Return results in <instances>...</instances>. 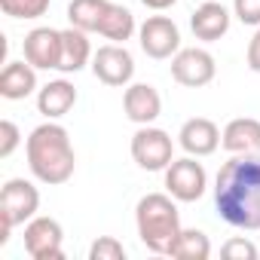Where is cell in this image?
Listing matches in <instances>:
<instances>
[{
	"label": "cell",
	"mask_w": 260,
	"mask_h": 260,
	"mask_svg": "<svg viewBox=\"0 0 260 260\" xmlns=\"http://www.w3.org/2000/svg\"><path fill=\"white\" fill-rule=\"evenodd\" d=\"M95 34H101V37L110 40V43H125V40H132V37L138 34V25H135L132 10H125L122 4L107 0V10H104V16H101V22H98V31H95Z\"/></svg>",
	"instance_id": "cell-19"
},
{
	"label": "cell",
	"mask_w": 260,
	"mask_h": 260,
	"mask_svg": "<svg viewBox=\"0 0 260 260\" xmlns=\"http://www.w3.org/2000/svg\"><path fill=\"white\" fill-rule=\"evenodd\" d=\"M217 64L214 55L202 46H190V49H178L172 55V80L187 86V89H202L214 80Z\"/></svg>",
	"instance_id": "cell-8"
},
{
	"label": "cell",
	"mask_w": 260,
	"mask_h": 260,
	"mask_svg": "<svg viewBox=\"0 0 260 260\" xmlns=\"http://www.w3.org/2000/svg\"><path fill=\"white\" fill-rule=\"evenodd\" d=\"M233 16L242 25L260 28V0H233Z\"/></svg>",
	"instance_id": "cell-26"
},
{
	"label": "cell",
	"mask_w": 260,
	"mask_h": 260,
	"mask_svg": "<svg viewBox=\"0 0 260 260\" xmlns=\"http://www.w3.org/2000/svg\"><path fill=\"white\" fill-rule=\"evenodd\" d=\"M22 52L37 71H58L61 31H55V28H34V31H28L25 43H22Z\"/></svg>",
	"instance_id": "cell-11"
},
{
	"label": "cell",
	"mask_w": 260,
	"mask_h": 260,
	"mask_svg": "<svg viewBox=\"0 0 260 260\" xmlns=\"http://www.w3.org/2000/svg\"><path fill=\"white\" fill-rule=\"evenodd\" d=\"M248 68H251L254 74H260V28L254 31V37H251V43H248Z\"/></svg>",
	"instance_id": "cell-27"
},
{
	"label": "cell",
	"mask_w": 260,
	"mask_h": 260,
	"mask_svg": "<svg viewBox=\"0 0 260 260\" xmlns=\"http://www.w3.org/2000/svg\"><path fill=\"white\" fill-rule=\"evenodd\" d=\"M25 156H28L31 175H34L40 184L58 187V184H68V181L74 178L77 153H74V144H71L68 128L58 125L55 119L40 122L34 132L28 135V141H25Z\"/></svg>",
	"instance_id": "cell-2"
},
{
	"label": "cell",
	"mask_w": 260,
	"mask_h": 260,
	"mask_svg": "<svg viewBox=\"0 0 260 260\" xmlns=\"http://www.w3.org/2000/svg\"><path fill=\"white\" fill-rule=\"evenodd\" d=\"M92 43L86 37V31L80 28H64L61 31V61H58V71L61 74H77L83 71L86 64H92Z\"/></svg>",
	"instance_id": "cell-18"
},
{
	"label": "cell",
	"mask_w": 260,
	"mask_h": 260,
	"mask_svg": "<svg viewBox=\"0 0 260 260\" xmlns=\"http://www.w3.org/2000/svg\"><path fill=\"white\" fill-rule=\"evenodd\" d=\"M166 190L178 202H196V199H202L205 190H208V175H205L202 162H196V156L175 159L166 169Z\"/></svg>",
	"instance_id": "cell-9"
},
{
	"label": "cell",
	"mask_w": 260,
	"mask_h": 260,
	"mask_svg": "<svg viewBox=\"0 0 260 260\" xmlns=\"http://www.w3.org/2000/svg\"><path fill=\"white\" fill-rule=\"evenodd\" d=\"M178 144L187 156H211L217 147H220V128L205 119V116H193L181 125V132H178Z\"/></svg>",
	"instance_id": "cell-14"
},
{
	"label": "cell",
	"mask_w": 260,
	"mask_h": 260,
	"mask_svg": "<svg viewBox=\"0 0 260 260\" xmlns=\"http://www.w3.org/2000/svg\"><path fill=\"white\" fill-rule=\"evenodd\" d=\"M169 257L178 260H208L211 257V242L202 230H181V236L175 239Z\"/></svg>",
	"instance_id": "cell-20"
},
{
	"label": "cell",
	"mask_w": 260,
	"mask_h": 260,
	"mask_svg": "<svg viewBox=\"0 0 260 260\" xmlns=\"http://www.w3.org/2000/svg\"><path fill=\"white\" fill-rule=\"evenodd\" d=\"M132 159L144 172H166L175 162V141L156 125H138L132 135Z\"/></svg>",
	"instance_id": "cell-5"
},
{
	"label": "cell",
	"mask_w": 260,
	"mask_h": 260,
	"mask_svg": "<svg viewBox=\"0 0 260 260\" xmlns=\"http://www.w3.org/2000/svg\"><path fill=\"white\" fill-rule=\"evenodd\" d=\"M89 260H125V248L113 236H98L89 245Z\"/></svg>",
	"instance_id": "cell-23"
},
{
	"label": "cell",
	"mask_w": 260,
	"mask_h": 260,
	"mask_svg": "<svg viewBox=\"0 0 260 260\" xmlns=\"http://www.w3.org/2000/svg\"><path fill=\"white\" fill-rule=\"evenodd\" d=\"M141 4L147 7V10H156V13H162V10H169V7H175L178 0H141Z\"/></svg>",
	"instance_id": "cell-28"
},
{
	"label": "cell",
	"mask_w": 260,
	"mask_h": 260,
	"mask_svg": "<svg viewBox=\"0 0 260 260\" xmlns=\"http://www.w3.org/2000/svg\"><path fill=\"white\" fill-rule=\"evenodd\" d=\"M230 22H233L230 10L223 4H217V0H205V4H199L193 10V16H190V28L196 34V40H202V43L220 40L230 31Z\"/></svg>",
	"instance_id": "cell-15"
},
{
	"label": "cell",
	"mask_w": 260,
	"mask_h": 260,
	"mask_svg": "<svg viewBox=\"0 0 260 260\" xmlns=\"http://www.w3.org/2000/svg\"><path fill=\"white\" fill-rule=\"evenodd\" d=\"M257 245L248 242V239H230L223 248H220V257L223 260H257Z\"/></svg>",
	"instance_id": "cell-24"
},
{
	"label": "cell",
	"mask_w": 260,
	"mask_h": 260,
	"mask_svg": "<svg viewBox=\"0 0 260 260\" xmlns=\"http://www.w3.org/2000/svg\"><path fill=\"white\" fill-rule=\"evenodd\" d=\"M19 144H22L19 125H16L13 119H4V122H0V159H10Z\"/></svg>",
	"instance_id": "cell-25"
},
{
	"label": "cell",
	"mask_w": 260,
	"mask_h": 260,
	"mask_svg": "<svg viewBox=\"0 0 260 260\" xmlns=\"http://www.w3.org/2000/svg\"><path fill=\"white\" fill-rule=\"evenodd\" d=\"M40 208V190L25 178H10L0 190V245L10 242V233L16 226H25L31 217H37Z\"/></svg>",
	"instance_id": "cell-4"
},
{
	"label": "cell",
	"mask_w": 260,
	"mask_h": 260,
	"mask_svg": "<svg viewBox=\"0 0 260 260\" xmlns=\"http://www.w3.org/2000/svg\"><path fill=\"white\" fill-rule=\"evenodd\" d=\"M37 89H40L37 86V68L28 58L4 64V74H0V95L7 101H22V98L34 95Z\"/></svg>",
	"instance_id": "cell-16"
},
{
	"label": "cell",
	"mask_w": 260,
	"mask_h": 260,
	"mask_svg": "<svg viewBox=\"0 0 260 260\" xmlns=\"http://www.w3.org/2000/svg\"><path fill=\"white\" fill-rule=\"evenodd\" d=\"M178 199L169 193H147L135 205V226L138 239L153 254H169L175 239L181 236V211L175 205Z\"/></svg>",
	"instance_id": "cell-3"
},
{
	"label": "cell",
	"mask_w": 260,
	"mask_h": 260,
	"mask_svg": "<svg viewBox=\"0 0 260 260\" xmlns=\"http://www.w3.org/2000/svg\"><path fill=\"white\" fill-rule=\"evenodd\" d=\"M107 10V0H71L68 4V22L86 34L98 31V22Z\"/></svg>",
	"instance_id": "cell-21"
},
{
	"label": "cell",
	"mask_w": 260,
	"mask_h": 260,
	"mask_svg": "<svg viewBox=\"0 0 260 260\" xmlns=\"http://www.w3.org/2000/svg\"><path fill=\"white\" fill-rule=\"evenodd\" d=\"M25 251L34 260H61L64 257V230L55 217L37 214L25 223Z\"/></svg>",
	"instance_id": "cell-6"
},
{
	"label": "cell",
	"mask_w": 260,
	"mask_h": 260,
	"mask_svg": "<svg viewBox=\"0 0 260 260\" xmlns=\"http://www.w3.org/2000/svg\"><path fill=\"white\" fill-rule=\"evenodd\" d=\"M92 74L104 86H113V89L128 86L132 77H135V58H132V52L125 49V43L98 46L95 55H92Z\"/></svg>",
	"instance_id": "cell-7"
},
{
	"label": "cell",
	"mask_w": 260,
	"mask_h": 260,
	"mask_svg": "<svg viewBox=\"0 0 260 260\" xmlns=\"http://www.w3.org/2000/svg\"><path fill=\"white\" fill-rule=\"evenodd\" d=\"M214 208L236 230H260V156H230L220 166Z\"/></svg>",
	"instance_id": "cell-1"
},
{
	"label": "cell",
	"mask_w": 260,
	"mask_h": 260,
	"mask_svg": "<svg viewBox=\"0 0 260 260\" xmlns=\"http://www.w3.org/2000/svg\"><path fill=\"white\" fill-rule=\"evenodd\" d=\"M220 147L230 156H260V119L236 116L220 132Z\"/></svg>",
	"instance_id": "cell-13"
},
{
	"label": "cell",
	"mask_w": 260,
	"mask_h": 260,
	"mask_svg": "<svg viewBox=\"0 0 260 260\" xmlns=\"http://www.w3.org/2000/svg\"><path fill=\"white\" fill-rule=\"evenodd\" d=\"M49 4L52 0H0V10H4V16L10 19H40L49 13Z\"/></svg>",
	"instance_id": "cell-22"
},
{
	"label": "cell",
	"mask_w": 260,
	"mask_h": 260,
	"mask_svg": "<svg viewBox=\"0 0 260 260\" xmlns=\"http://www.w3.org/2000/svg\"><path fill=\"white\" fill-rule=\"evenodd\" d=\"M77 104V89L74 83H68L64 77L61 80H49L46 86L37 89V110L46 116V119H61L74 110Z\"/></svg>",
	"instance_id": "cell-17"
},
{
	"label": "cell",
	"mask_w": 260,
	"mask_h": 260,
	"mask_svg": "<svg viewBox=\"0 0 260 260\" xmlns=\"http://www.w3.org/2000/svg\"><path fill=\"white\" fill-rule=\"evenodd\" d=\"M138 43L147 58H172L181 49V28L169 16H150L138 25Z\"/></svg>",
	"instance_id": "cell-10"
},
{
	"label": "cell",
	"mask_w": 260,
	"mask_h": 260,
	"mask_svg": "<svg viewBox=\"0 0 260 260\" xmlns=\"http://www.w3.org/2000/svg\"><path fill=\"white\" fill-rule=\"evenodd\" d=\"M122 110L135 125H153L162 113V98L150 83H128L122 95Z\"/></svg>",
	"instance_id": "cell-12"
}]
</instances>
